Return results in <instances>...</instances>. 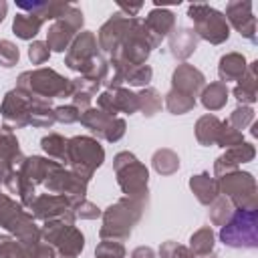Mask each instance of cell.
<instances>
[{"mask_svg":"<svg viewBox=\"0 0 258 258\" xmlns=\"http://www.w3.org/2000/svg\"><path fill=\"white\" fill-rule=\"evenodd\" d=\"M149 200H133V198H119L115 204H111L107 210H103L101 218V230L99 236L101 240H111V242H127L133 234V228L141 222L145 210H147Z\"/></svg>","mask_w":258,"mask_h":258,"instance_id":"1","label":"cell"},{"mask_svg":"<svg viewBox=\"0 0 258 258\" xmlns=\"http://www.w3.org/2000/svg\"><path fill=\"white\" fill-rule=\"evenodd\" d=\"M161 44V40L157 36H153L145 26L143 20L133 16L129 30L125 32L121 44L109 54V62L111 60H125L131 64H145L151 50L157 48Z\"/></svg>","mask_w":258,"mask_h":258,"instance_id":"2","label":"cell"},{"mask_svg":"<svg viewBox=\"0 0 258 258\" xmlns=\"http://www.w3.org/2000/svg\"><path fill=\"white\" fill-rule=\"evenodd\" d=\"M16 89L24 91L30 97L52 101V99L69 97V93H71V79L62 77L54 69L40 67V69H32V71L20 73L18 79H16Z\"/></svg>","mask_w":258,"mask_h":258,"instance_id":"3","label":"cell"},{"mask_svg":"<svg viewBox=\"0 0 258 258\" xmlns=\"http://www.w3.org/2000/svg\"><path fill=\"white\" fill-rule=\"evenodd\" d=\"M105 161V149L99 139L89 135H75L67 139V165L79 177L89 181Z\"/></svg>","mask_w":258,"mask_h":258,"instance_id":"4","label":"cell"},{"mask_svg":"<svg viewBox=\"0 0 258 258\" xmlns=\"http://www.w3.org/2000/svg\"><path fill=\"white\" fill-rule=\"evenodd\" d=\"M113 171L125 198L149 200V171L131 151H119L113 157Z\"/></svg>","mask_w":258,"mask_h":258,"instance_id":"5","label":"cell"},{"mask_svg":"<svg viewBox=\"0 0 258 258\" xmlns=\"http://www.w3.org/2000/svg\"><path fill=\"white\" fill-rule=\"evenodd\" d=\"M220 242L236 250L258 248V212L234 210L232 218L220 228Z\"/></svg>","mask_w":258,"mask_h":258,"instance_id":"6","label":"cell"},{"mask_svg":"<svg viewBox=\"0 0 258 258\" xmlns=\"http://www.w3.org/2000/svg\"><path fill=\"white\" fill-rule=\"evenodd\" d=\"M40 236L54 250V258H79L85 248L83 232L67 220H50L40 226Z\"/></svg>","mask_w":258,"mask_h":258,"instance_id":"7","label":"cell"},{"mask_svg":"<svg viewBox=\"0 0 258 258\" xmlns=\"http://www.w3.org/2000/svg\"><path fill=\"white\" fill-rule=\"evenodd\" d=\"M218 179V189L220 196L228 198L230 204L238 210H256L258 208V187H256V177L250 171H230L224 173Z\"/></svg>","mask_w":258,"mask_h":258,"instance_id":"8","label":"cell"},{"mask_svg":"<svg viewBox=\"0 0 258 258\" xmlns=\"http://www.w3.org/2000/svg\"><path fill=\"white\" fill-rule=\"evenodd\" d=\"M0 226L20 242H32L40 238V226L20 202H14L0 191Z\"/></svg>","mask_w":258,"mask_h":258,"instance_id":"9","label":"cell"},{"mask_svg":"<svg viewBox=\"0 0 258 258\" xmlns=\"http://www.w3.org/2000/svg\"><path fill=\"white\" fill-rule=\"evenodd\" d=\"M187 16L194 20V32L198 38L210 44H222L230 38V24L224 12L216 10L210 4H189Z\"/></svg>","mask_w":258,"mask_h":258,"instance_id":"10","label":"cell"},{"mask_svg":"<svg viewBox=\"0 0 258 258\" xmlns=\"http://www.w3.org/2000/svg\"><path fill=\"white\" fill-rule=\"evenodd\" d=\"M85 24V16H83V10L77 8L75 4H64L62 12L58 14V18L48 26V32H46V46L48 50L52 52H64L69 50L71 42L75 40V36L79 34V30L83 28Z\"/></svg>","mask_w":258,"mask_h":258,"instance_id":"11","label":"cell"},{"mask_svg":"<svg viewBox=\"0 0 258 258\" xmlns=\"http://www.w3.org/2000/svg\"><path fill=\"white\" fill-rule=\"evenodd\" d=\"M81 125H85L97 139H105L109 143L119 141L125 131H127V123L121 117H111L105 111L97 109V107H89L81 111Z\"/></svg>","mask_w":258,"mask_h":258,"instance_id":"12","label":"cell"},{"mask_svg":"<svg viewBox=\"0 0 258 258\" xmlns=\"http://www.w3.org/2000/svg\"><path fill=\"white\" fill-rule=\"evenodd\" d=\"M87 183L83 177H79L75 171H71L64 165H58L42 183L46 187V194H54V196H64L75 204L87 200Z\"/></svg>","mask_w":258,"mask_h":258,"instance_id":"13","label":"cell"},{"mask_svg":"<svg viewBox=\"0 0 258 258\" xmlns=\"http://www.w3.org/2000/svg\"><path fill=\"white\" fill-rule=\"evenodd\" d=\"M34 220L40 222H50V220H67L75 224V212H73V202L64 196H54V194H40L34 198L32 206L28 208Z\"/></svg>","mask_w":258,"mask_h":258,"instance_id":"14","label":"cell"},{"mask_svg":"<svg viewBox=\"0 0 258 258\" xmlns=\"http://www.w3.org/2000/svg\"><path fill=\"white\" fill-rule=\"evenodd\" d=\"M28 111H30V95L20 89H10L0 105V115L6 129H22L28 127Z\"/></svg>","mask_w":258,"mask_h":258,"instance_id":"15","label":"cell"},{"mask_svg":"<svg viewBox=\"0 0 258 258\" xmlns=\"http://www.w3.org/2000/svg\"><path fill=\"white\" fill-rule=\"evenodd\" d=\"M99 54V42H97V36L95 32L91 30H81L75 40L71 42L69 50H67V56H64V64L71 69V71H77L81 73L83 67L95 58Z\"/></svg>","mask_w":258,"mask_h":258,"instance_id":"16","label":"cell"},{"mask_svg":"<svg viewBox=\"0 0 258 258\" xmlns=\"http://www.w3.org/2000/svg\"><path fill=\"white\" fill-rule=\"evenodd\" d=\"M97 109L105 111L111 117H117V113H127L133 115L139 111V101L137 93L119 87V89H107L97 97Z\"/></svg>","mask_w":258,"mask_h":258,"instance_id":"17","label":"cell"},{"mask_svg":"<svg viewBox=\"0 0 258 258\" xmlns=\"http://www.w3.org/2000/svg\"><path fill=\"white\" fill-rule=\"evenodd\" d=\"M226 20L232 24L240 36L256 44V16L252 14V2L250 0H232L226 4Z\"/></svg>","mask_w":258,"mask_h":258,"instance_id":"18","label":"cell"},{"mask_svg":"<svg viewBox=\"0 0 258 258\" xmlns=\"http://www.w3.org/2000/svg\"><path fill=\"white\" fill-rule=\"evenodd\" d=\"M254 157H256V147L252 143H248V141H242L240 145L230 147L220 157H216V161H214V175L220 177L224 173L236 171V169H240L242 163H248Z\"/></svg>","mask_w":258,"mask_h":258,"instance_id":"19","label":"cell"},{"mask_svg":"<svg viewBox=\"0 0 258 258\" xmlns=\"http://www.w3.org/2000/svg\"><path fill=\"white\" fill-rule=\"evenodd\" d=\"M204 87H206V77L194 64L181 62V64H177L173 69V73H171V89H175L179 93H185V95H191V97H198Z\"/></svg>","mask_w":258,"mask_h":258,"instance_id":"20","label":"cell"},{"mask_svg":"<svg viewBox=\"0 0 258 258\" xmlns=\"http://www.w3.org/2000/svg\"><path fill=\"white\" fill-rule=\"evenodd\" d=\"M60 163L50 159V157H42V155H30V157H24L22 165L18 167L20 175L30 183V185H40L46 181V177L58 167Z\"/></svg>","mask_w":258,"mask_h":258,"instance_id":"21","label":"cell"},{"mask_svg":"<svg viewBox=\"0 0 258 258\" xmlns=\"http://www.w3.org/2000/svg\"><path fill=\"white\" fill-rule=\"evenodd\" d=\"M169 38V54L177 60H185L189 58L196 48H198V34L194 32V28L189 26H177L173 28V32L167 36Z\"/></svg>","mask_w":258,"mask_h":258,"instance_id":"22","label":"cell"},{"mask_svg":"<svg viewBox=\"0 0 258 258\" xmlns=\"http://www.w3.org/2000/svg\"><path fill=\"white\" fill-rule=\"evenodd\" d=\"M143 26L157 36L159 40H163L165 36H169L175 28V14L169 8H151L149 14L143 20Z\"/></svg>","mask_w":258,"mask_h":258,"instance_id":"23","label":"cell"},{"mask_svg":"<svg viewBox=\"0 0 258 258\" xmlns=\"http://www.w3.org/2000/svg\"><path fill=\"white\" fill-rule=\"evenodd\" d=\"M256 69H258V60L248 62L246 73L238 79L236 87L232 89V93H234V97H236V101H238L240 105H252V103H256V99H258V97H256V83H258Z\"/></svg>","mask_w":258,"mask_h":258,"instance_id":"24","label":"cell"},{"mask_svg":"<svg viewBox=\"0 0 258 258\" xmlns=\"http://www.w3.org/2000/svg\"><path fill=\"white\" fill-rule=\"evenodd\" d=\"M189 189H191V194L196 196V200H198L202 206H210V204L220 196L218 179L212 177L208 171H202V173L191 175V177H189Z\"/></svg>","mask_w":258,"mask_h":258,"instance_id":"25","label":"cell"},{"mask_svg":"<svg viewBox=\"0 0 258 258\" xmlns=\"http://www.w3.org/2000/svg\"><path fill=\"white\" fill-rule=\"evenodd\" d=\"M246 67L248 62L242 52H226L224 56H220V62H218L220 83L228 85V81H238L246 73Z\"/></svg>","mask_w":258,"mask_h":258,"instance_id":"26","label":"cell"},{"mask_svg":"<svg viewBox=\"0 0 258 258\" xmlns=\"http://www.w3.org/2000/svg\"><path fill=\"white\" fill-rule=\"evenodd\" d=\"M99 87L101 85H97L93 81H87L85 77H77V79H71V93H69V97L73 99V105L83 111V109L91 107V101L95 99Z\"/></svg>","mask_w":258,"mask_h":258,"instance_id":"27","label":"cell"},{"mask_svg":"<svg viewBox=\"0 0 258 258\" xmlns=\"http://www.w3.org/2000/svg\"><path fill=\"white\" fill-rule=\"evenodd\" d=\"M56 123L54 119V107L52 101L30 97V111H28V125L32 127H52Z\"/></svg>","mask_w":258,"mask_h":258,"instance_id":"28","label":"cell"},{"mask_svg":"<svg viewBox=\"0 0 258 258\" xmlns=\"http://www.w3.org/2000/svg\"><path fill=\"white\" fill-rule=\"evenodd\" d=\"M4 187L8 189V194L18 196V198H20V204H22L26 210L32 206V202H34V198H36V187H34V185H30V183L20 175V171H18V169H14V171L6 177Z\"/></svg>","mask_w":258,"mask_h":258,"instance_id":"29","label":"cell"},{"mask_svg":"<svg viewBox=\"0 0 258 258\" xmlns=\"http://www.w3.org/2000/svg\"><path fill=\"white\" fill-rule=\"evenodd\" d=\"M228 85L220 83V81H214L210 85H206L200 93V101L202 105L208 109V111H220L226 107L228 103Z\"/></svg>","mask_w":258,"mask_h":258,"instance_id":"30","label":"cell"},{"mask_svg":"<svg viewBox=\"0 0 258 258\" xmlns=\"http://www.w3.org/2000/svg\"><path fill=\"white\" fill-rule=\"evenodd\" d=\"M220 127H222V121H220L216 115H202V117L196 121V127H194V133H196L198 143L204 145V147L216 145Z\"/></svg>","mask_w":258,"mask_h":258,"instance_id":"31","label":"cell"},{"mask_svg":"<svg viewBox=\"0 0 258 258\" xmlns=\"http://www.w3.org/2000/svg\"><path fill=\"white\" fill-rule=\"evenodd\" d=\"M67 2H16V6L26 12V14H32L36 18H40L42 22L44 20H56L58 14L62 12Z\"/></svg>","mask_w":258,"mask_h":258,"instance_id":"32","label":"cell"},{"mask_svg":"<svg viewBox=\"0 0 258 258\" xmlns=\"http://www.w3.org/2000/svg\"><path fill=\"white\" fill-rule=\"evenodd\" d=\"M42 24L44 22L40 18H36L32 14H26V12H18L12 20V32L22 40H32L40 32Z\"/></svg>","mask_w":258,"mask_h":258,"instance_id":"33","label":"cell"},{"mask_svg":"<svg viewBox=\"0 0 258 258\" xmlns=\"http://www.w3.org/2000/svg\"><path fill=\"white\" fill-rule=\"evenodd\" d=\"M151 165L159 175H173L179 169V155L173 149L161 147L153 153L151 157Z\"/></svg>","mask_w":258,"mask_h":258,"instance_id":"34","label":"cell"},{"mask_svg":"<svg viewBox=\"0 0 258 258\" xmlns=\"http://www.w3.org/2000/svg\"><path fill=\"white\" fill-rule=\"evenodd\" d=\"M214 244H216V234L210 226H204L200 230H196L189 236V250L194 252V256H206L210 252H214Z\"/></svg>","mask_w":258,"mask_h":258,"instance_id":"35","label":"cell"},{"mask_svg":"<svg viewBox=\"0 0 258 258\" xmlns=\"http://www.w3.org/2000/svg\"><path fill=\"white\" fill-rule=\"evenodd\" d=\"M40 147L42 151L56 159L60 165H67V139L60 135V133H48L40 139Z\"/></svg>","mask_w":258,"mask_h":258,"instance_id":"36","label":"cell"},{"mask_svg":"<svg viewBox=\"0 0 258 258\" xmlns=\"http://www.w3.org/2000/svg\"><path fill=\"white\" fill-rule=\"evenodd\" d=\"M137 101H139V111L143 113V117H153L161 111V95L157 89L153 87H143L139 93H137Z\"/></svg>","mask_w":258,"mask_h":258,"instance_id":"37","label":"cell"},{"mask_svg":"<svg viewBox=\"0 0 258 258\" xmlns=\"http://www.w3.org/2000/svg\"><path fill=\"white\" fill-rule=\"evenodd\" d=\"M165 107L171 115H185L196 107V97L179 93L175 89H169L165 95Z\"/></svg>","mask_w":258,"mask_h":258,"instance_id":"38","label":"cell"},{"mask_svg":"<svg viewBox=\"0 0 258 258\" xmlns=\"http://www.w3.org/2000/svg\"><path fill=\"white\" fill-rule=\"evenodd\" d=\"M81 77H85L87 81H93L97 85H103L107 79H109V60L101 54H97L95 58H91L83 71H81Z\"/></svg>","mask_w":258,"mask_h":258,"instance_id":"39","label":"cell"},{"mask_svg":"<svg viewBox=\"0 0 258 258\" xmlns=\"http://www.w3.org/2000/svg\"><path fill=\"white\" fill-rule=\"evenodd\" d=\"M0 258H32L26 244L10 234H0Z\"/></svg>","mask_w":258,"mask_h":258,"instance_id":"40","label":"cell"},{"mask_svg":"<svg viewBox=\"0 0 258 258\" xmlns=\"http://www.w3.org/2000/svg\"><path fill=\"white\" fill-rule=\"evenodd\" d=\"M232 214H234V206H232L230 200L224 198V196H218V198L210 204V210H208L210 222H212L214 226H220V228L232 218Z\"/></svg>","mask_w":258,"mask_h":258,"instance_id":"41","label":"cell"},{"mask_svg":"<svg viewBox=\"0 0 258 258\" xmlns=\"http://www.w3.org/2000/svg\"><path fill=\"white\" fill-rule=\"evenodd\" d=\"M244 141V135L242 131L234 129L228 121H222V127H220V133H218V139H216V145L218 147H224V149H230V147H236Z\"/></svg>","mask_w":258,"mask_h":258,"instance_id":"42","label":"cell"},{"mask_svg":"<svg viewBox=\"0 0 258 258\" xmlns=\"http://www.w3.org/2000/svg\"><path fill=\"white\" fill-rule=\"evenodd\" d=\"M228 123H230L234 129H238V131L246 129L248 125L254 123V109H252L250 105H238V107L230 113Z\"/></svg>","mask_w":258,"mask_h":258,"instance_id":"43","label":"cell"},{"mask_svg":"<svg viewBox=\"0 0 258 258\" xmlns=\"http://www.w3.org/2000/svg\"><path fill=\"white\" fill-rule=\"evenodd\" d=\"M95 258H127V250L121 242L101 240L95 248Z\"/></svg>","mask_w":258,"mask_h":258,"instance_id":"44","label":"cell"},{"mask_svg":"<svg viewBox=\"0 0 258 258\" xmlns=\"http://www.w3.org/2000/svg\"><path fill=\"white\" fill-rule=\"evenodd\" d=\"M157 254H159V258H196L194 252H191L187 246L177 244V242H173V240H165V242L159 246Z\"/></svg>","mask_w":258,"mask_h":258,"instance_id":"45","label":"cell"},{"mask_svg":"<svg viewBox=\"0 0 258 258\" xmlns=\"http://www.w3.org/2000/svg\"><path fill=\"white\" fill-rule=\"evenodd\" d=\"M20 58V50L12 40L2 38L0 40V67L4 69H12Z\"/></svg>","mask_w":258,"mask_h":258,"instance_id":"46","label":"cell"},{"mask_svg":"<svg viewBox=\"0 0 258 258\" xmlns=\"http://www.w3.org/2000/svg\"><path fill=\"white\" fill-rule=\"evenodd\" d=\"M73 212H75V218L79 220H97V218H101V208L97 206V204H93V202H89V200H83V202H79V204H75L73 206Z\"/></svg>","mask_w":258,"mask_h":258,"instance_id":"47","label":"cell"},{"mask_svg":"<svg viewBox=\"0 0 258 258\" xmlns=\"http://www.w3.org/2000/svg\"><path fill=\"white\" fill-rule=\"evenodd\" d=\"M54 119L62 125H71V123H77L81 119V109L75 107L73 103L71 105H58L54 107Z\"/></svg>","mask_w":258,"mask_h":258,"instance_id":"48","label":"cell"},{"mask_svg":"<svg viewBox=\"0 0 258 258\" xmlns=\"http://www.w3.org/2000/svg\"><path fill=\"white\" fill-rule=\"evenodd\" d=\"M48 56H50V50H48V46H46L44 40H32L30 42V46H28V58H30L32 64H42V62L48 60Z\"/></svg>","mask_w":258,"mask_h":258,"instance_id":"49","label":"cell"},{"mask_svg":"<svg viewBox=\"0 0 258 258\" xmlns=\"http://www.w3.org/2000/svg\"><path fill=\"white\" fill-rule=\"evenodd\" d=\"M129 258H155V250L149 246H137Z\"/></svg>","mask_w":258,"mask_h":258,"instance_id":"50","label":"cell"},{"mask_svg":"<svg viewBox=\"0 0 258 258\" xmlns=\"http://www.w3.org/2000/svg\"><path fill=\"white\" fill-rule=\"evenodd\" d=\"M141 6L143 4H123V2H119V8L123 10L125 16H137V12L141 10Z\"/></svg>","mask_w":258,"mask_h":258,"instance_id":"51","label":"cell"},{"mask_svg":"<svg viewBox=\"0 0 258 258\" xmlns=\"http://www.w3.org/2000/svg\"><path fill=\"white\" fill-rule=\"evenodd\" d=\"M6 12H8V4H6L4 0H0V22L4 20V16H6Z\"/></svg>","mask_w":258,"mask_h":258,"instance_id":"52","label":"cell"},{"mask_svg":"<svg viewBox=\"0 0 258 258\" xmlns=\"http://www.w3.org/2000/svg\"><path fill=\"white\" fill-rule=\"evenodd\" d=\"M252 135H258V123H252V129H250Z\"/></svg>","mask_w":258,"mask_h":258,"instance_id":"53","label":"cell"},{"mask_svg":"<svg viewBox=\"0 0 258 258\" xmlns=\"http://www.w3.org/2000/svg\"><path fill=\"white\" fill-rule=\"evenodd\" d=\"M198 258H218V254H216V252H210V254H206V256H198Z\"/></svg>","mask_w":258,"mask_h":258,"instance_id":"54","label":"cell"}]
</instances>
